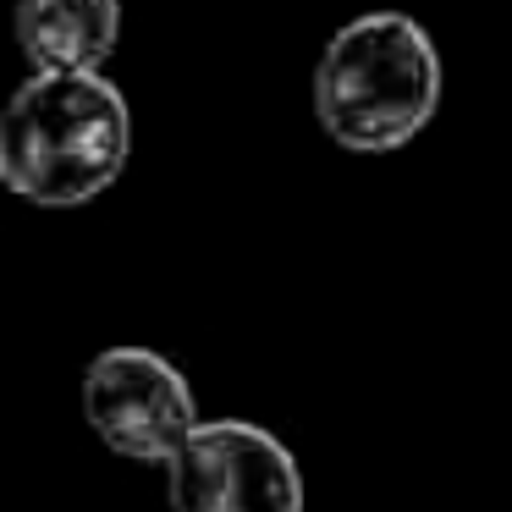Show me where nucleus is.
<instances>
[{
	"mask_svg": "<svg viewBox=\"0 0 512 512\" xmlns=\"http://www.w3.org/2000/svg\"><path fill=\"white\" fill-rule=\"evenodd\" d=\"M127 149L133 111L100 72H34L0 116V182L45 210L100 199Z\"/></svg>",
	"mask_w": 512,
	"mask_h": 512,
	"instance_id": "f257e3e1",
	"label": "nucleus"
},
{
	"mask_svg": "<svg viewBox=\"0 0 512 512\" xmlns=\"http://www.w3.org/2000/svg\"><path fill=\"white\" fill-rule=\"evenodd\" d=\"M441 105V56L402 12H369L331 34L314 67V116L331 144L386 155L430 127Z\"/></svg>",
	"mask_w": 512,
	"mask_h": 512,
	"instance_id": "f03ea898",
	"label": "nucleus"
},
{
	"mask_svg": "<svg viewBox=\"0 0 512 512\" xmlns=\"http://www.w3.org/2000/svg\"><path fill=\"white\" fill-rule=\"evenodd\" d=\"M83 413L94 435L133 463H171L199 430L182 369L149 347H105L83 369Z\"/></svg>",
	"mask_w": 512,
	"mask_h": 512,
	"instance_id": "7ed1b4c3",
	"label": "nucleus"
},
{
	"mask_svg": "<svg viewBox=\"0 0 512 512\" xmlns=\"http://www.w3.org/2000/svg\"><path fill=\"white\" fill-rule=\"evenodd\" d=\"M166 468L171 512H303L298 457L248 419L199 424Z\"/></svg>",
	"mask_w": 512,
	"mask_h": 512,
	"instance_id": "20e7f679",
	"label": "nucleus"
},
{
	"mask_svg": "<svg viewBox=\"0 0 512 512\" xmlns=\"http://www.w3.org/2000/svg\"><path fill=\"white\" fill-rule=\"evenodd\" d=\"M116 34L122 0H17V45L34 72H94Z\"/></svg>",
	"mask_w": 512,
	"mask_h": 512,
	"instance_id": "39448f33",
	"label": "nucleus"
}]
</instances>
